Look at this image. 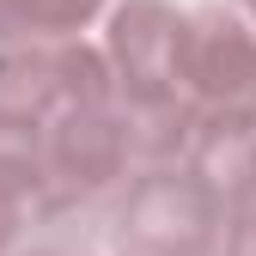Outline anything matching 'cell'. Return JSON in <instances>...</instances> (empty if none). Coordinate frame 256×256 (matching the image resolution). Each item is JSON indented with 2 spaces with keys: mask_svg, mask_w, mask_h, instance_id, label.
<instances>
[{
  "mask_svg": "<svg viewBox=\"0 0 256 256\" xmlns=\"http://www.w3.org/2000/svg\"><path fill=\"white\" fill-rule=\"evenodd\" d=\"M226 214L232 202L189 165H152L134 189H128V208H122V244H140V250H177V256H202L220 232H226Z\"/></svg>",
  "mask_w": 256,
  "mask_h": 256,
  "instance_id": "cell-1",
  "label": "cell"
},
{
  "mask_svg": "<svg viewBox=\"0 0 256 256\" xmlns=\"http://www.w3.org/2000/svg\"><path fill=\"white\" fill-rule=\"evenodd\" d=\"M183 98L202 116H256V24L202 6L183 24Z\"/></svg>",
  "mask_w": 256,
  "mask_h": 256,
  "instance_id": "cell-2",
  "label": "cell"
},
{
  "mask_svg": "<svg viewBox=\"0 0 256 256\" xmlns=\"http://www.w3.org/2000/svg\"><path fill=\"white\" fill-rule=\"evenodd\" d=\"M183 24L165 0H128L110 24V68L122 104H165L183 98Z\"/></svg>",
  "mask_w": 256,
  "mask_h": 256,
  "instance_id": "cell-3",
  "label": "cell"
},
{
  "mask_svg": "<svg viewBox=\"0 0 256 256\" xmlns=\"http://www.w3.org/2000/svg\"><path fill=\"white\" fill-rule=\"evenodd\" d=\"M104 0H0V49L12 43H61Z\"/></svg>",
  "mask_w": 256,
  "mask_h": 256,
  "instance_id": "cell-4",
  "label": "cell"
},
{
  "mask_svg": "<svg viewBox=\"0 0 256 256\" xmlns=\"http://www.w3.org/2000/svg\"><path fill=\"white\" fill-rule=\"evenodd\" d=\"M128 256H177V250H140V244H128Z\"/></svg>",
  "mask_w": 256,
  "mask_h": 256,
  "instance_id": "cell-5",
  "label": "cell"
},
{
  "mask_svg": "<svg viewBox=\"0 0 256 256\" xmlns=\"http://www.w3.org/2000/svg\"><path fill=\"white\" fill-rule=\"evenodd\" d=\"M238 6H244V12H250V18H256V0H238Z\"/></svg>",
  "mask_w": 256,
  "mask_h": 256,
  "instance_id": "cell-6",
  "label": "cell"
}]
</instances>
